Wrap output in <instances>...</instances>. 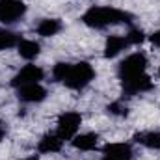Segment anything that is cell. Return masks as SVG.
<instances>
[{
  "mask_svg": "<svg viewBox=\"0 0 160 160\" xmlns=\"http://www.w3.org/2000/svg\"><path fill=\"white\" fill-rule=\"evenodd\" d=\"M43 77H45V73H43L41 67H38V65H24L13 77L11 86L13 88H21V86H26V84H36V82L43 80Z\"/></svg>",
  "mask_w": 160,
  "mask_h": 160,
  "instance_id": "obj_7",
  "label": "cell"
},
{
  "mask_svg": "<svg viewBox=\"0 0 160 160\" xmlns=\"http://www.w3.org/2000/svg\"><path fill=\"white\" fill-rule=\"evenodd\" d=\"M24 160H39V157L38 155H32V157H28V158H24Z\"/></svg>",
  "mask_w": 160,
  "mask_h": 160,
  "instance_id": "obj_22",
  "label": "cell"
},
{
  "mask_svg": "<svg viewBox=\"0 0 160 160\" xmlns=\"http://www.w3.org/2000/svg\"><path fill=\"white\" fill-rule=\"evenodd\" d=\"M130 19H132L130 13L121 11L118 8H110V6L89 8L82 15L84 24H88L89 28H97V30H102L106 26H114V24H119V22H130Z\"/></svg>",
  "mask_w": 160,
  "mask_h": 160,
  "instance_id": "obj_1",
  "label": "cell"
},
{
  "mask_svg": "<svg viewBox=\"0 0 160 160\" xmlns=\"http://www.w3.org/2000/svg\"><path fill=\"white\" fill-rule=\"evenodd\" d=\"M80 123H82V116L78 112H65L58 118V130L56 134L65 142V140H73L77 136L80 128Z\"/></svg>",
  "mask_w": 160,
  "mask_h": 160,
  "instance_id": "obj_4",
  "label": "cell"
},
{
  "mask_svg": "<svg viewBox=\"0 0 160 160\" xmlns=\"http://www.w3.org/2000/svg\"><path fill=\"white\" fill-rule=\"evenodd\" d=\"M108 112L110 114H114V116H127L128 114V108L123 104V102H112V104H108Z\"/></svg>",
  "mask_w": 160,
  "mask_h": 160,
  "instance_id": "obj_19",
  "label": "cell"
},
{
  "mask_svg": "<svg viewBox=\"0 0 160 160\" xmlns=\"http://www.w3.org/2000/svg\"><path fill=\"white\" fill-rule=\"evenodd\" d=\"M151 41H153V45H157L160 48V32H155V34L151 36Z\"/></svg>",
  "mask_w": 160,
  "mask_h": 160,
  "instance_id": "obj_20",
  "label": "cell"
},
{
  "mask_svg": "<svg viewBox=\"0 0 160 160\" xmlns=\"http://www.w3.org/2000/svg\"><path fill=\"white\" fill-rule=\"evenodd\" d=\"M97 142H99V136L93 134V132H86V134H77L71 143L73 147H77L80 151H93L97 147Z\"/></svg>",
  "mask_w": 160,
  "mask_h": 160,
  "instance_id": "obj_12",
  "label": "cell"
},
{
  "mask_svg": "<svg viewBox=\"0 0 160 160\" xmlns=\"http://www.w3.org/2000/svg\"><path fill=\"white\" fill-rule=\"evenodd\" d=\"M127 39L130 45H138V43H142V41L145 39V34L140 30V28H132L128 34H127Z\"/></svg>",
  "mask_w": 160,
  "mask_h": 160,
  "instance_id": "obj_18",
  "label": "cell"
},
{
  "mask_svg": "<svg viewBox=\"0 0 160 160\" xmlns=\"http://www.w3.org/2000/svg\"><path fill=\"white\" fill-rule=\"evenodd\" d=\"M69 65H71V63H65V62L56 63V65H54V69H52V77H54V80L63 82L65 75H67V71H69Z\"/></svg>",
  "mask_w": 160,
  "mask_h": 160,
  "instance_id": "obj_17",
  "label": "cell"
},
{
  "mask_svg": "<svg viewBox=\"0 0 160 160\" xmlns=\"http://www.w3.org/2000/svg\"><path fill=\"white\" fill-rule=\"evenodd\" d=\"M26 13V4L22 0H0V22L13 24Z\"/></svg>",
  "mask_w": 160,
  "mask_h": 160,
  "instance_id": "obj_5",
  "label": "cell"
},
{
  "mask_svg": "<svg viewBox=\"0 0 160 160\" xmlns=\"http://www.w3.org/2000/svg\"><path fill=\"white\" fill-rule=\"evenodd\" d=\"M4 136H6V125L0 121V140H4Z\"/></svg>",
  "mask_w": 160,
  "mask_h": 160,
  "instance_id": "obj_21",
  "label": "cell"
},
{
  "mask_svg": "<svg viewBox=\"0 0 160 160\" xmlns=\"http://www.w3.org/2000/svg\"><path fill=\"white\" fill-rule=\"evenodd\" d=\"M102 160H112V158H106V157H104V158H102Z\"/></svg>",
  "mask_w": 160,
  "mask_h": 160,
  "instance_id": "obj_23",
  "label": "cell"
},
{
  "mask_svg": "<svg viewBox=\"0 0 160 160\" xmlns=\"http://www.w3.org/2000/svg\"><path fill=\"white\" fill-rule=\"evenodd\" d=\"M19 36L9 32V30H0V50H6V48H11L15 45H19Z\"/></svg>",
  "mask_w": 160,
  "mask_h": 160,
  "instance_id": "obj_16",
  "label": "cell"
},
{
  "mask_svg": "<svg viewBox=\"0 0 160 160\" xmlns=\"http://www.w3.org/2000/svg\"><path fill=\"white\" fill-rule=\"evenodd\" d=\"M121 84H123V93L128 95V97L138 95V93H143V91H149L153 88V80L149 78V75H145V73L121 80Z\"/></svg>",
  "mask_w": 160,
  "mask_h": 160,
  "instance_id": "obj_6",
  "label": "cell"
},
{
  "mask_svg": "<svg viewBox=\"0 0 160 160\" xmlns=\"http://www.w3.org/2000/svg\"><path fill=\"white\" fill-rule=\"evenodd\" d=\"M130 43L127 39V36H110L106 39V47H104V56L106 58H116L121 50H125Z\"/></svg>",
  "mask_w": 160,
  "mask_h": 160,
  "instance_id": "obj_11",
  "label": "cell"
},
{
  "mask_svg": "<svg viewBox=\"0 0 160 160\" xmlns=\"http://www.w3.org/2000/svg\"><path fill=\"white\" fill-rule=\"evenodd\" d=\"M17 95L22 102H41L45 97H47V89L39 86V82L36 84H26V86H21L17 88Z\"/></svg>",
  "mask_w": 160,
  "mask_h": 160,
  "instance_id": "obj_8",
  "label": "cell"
},
{
  "mask_svg": "<svg viewBox=\"0 0 160 160\" xmlns=\"http://www.w3.org/2000/svg\"><path fill=\"white\" fill-rule=\"evenodd\" d=\"M38 34L43 36V38H52L56 36L60 30H62V22L58 19H43L39 24H38Z\"/></svg>",
  "mask_w": 160,
  "mask_h": 160,
  "instance_id": "obj_14",
  "label": "cell"
},
{
  "mask_svg": "<svg viewBox=\"0 0 160 160\" xmlns=\"http://www.w3.org/2000/svg\"><path fill=\"white\" fill-rule=\"evenodd\" d=\"M62 143H63V140H62L56 132H48V134H45L39 140L38 151H39V153H56V151L62 149Z\"/></svg>",
  "mask_w": 160,
  "mask_h": 160,
  "instance_id": "obj_10",
  "label": "cell"
},
{
  "mask_svg": "<svg viewBox=\"0 0 160 160\" xmlns=\"http://www.w3.org/2000/svg\"><path fill=\"white\" fill-rule=\"evenodd\" d=\"M17 48H19V54L24 60H34L39 54L41 47H39V43H36V41H32V39H21L19 45H17Z\"/></svg>",
  "mask_w": 160,
  "mask_h": 160,
  "instance_id": "obj_15",
  "label": "cell"
},
{
  "mask_svg": "<svg viewBox=\"0 0 160 160\" xmlns=\"http://www.w3.org/2000/svg\"><path fill=\"white\" fill-rule=\"evenodd\" d=\"M145 67H147L145 54L134 52V54L127 56L119 63V78L125 80V78H130V77H136V75H142V73H145Z\"/></svg>",
  "mask_w": 160,
  "mask_h": 160,
  "instance_id": "obj_3",
  "label": "cell"
},
{
  "mask_svg": "<svg viewBox=\"0 0 160 160\" xmlns=\"http://www.w3.org/2000/svg\"><path fill=\"white\" fill-rule=\"evenodd\" d=\"M95 78V71L88 62H80V63H71L69 71L63 78V84L71 89H84L91 80Z\"/></svg>",
  "mask_w": 160,
  "mask_h": 160,
  "instance_id": "obj_2",
  "label": "cell"
},
{
  "mask_svg": "<svg viewBox=\"0 0 160 160\" xmlns=\"http://www.w3.org/2000/svg\"><path fill=\"white\" fill-rule=\"evenodd\" d=\"M158 77H160V69H158Z\"/></svg>",
  "mask_w": 160,
  "mask_h": 160,
  "instance_id": "obj_24",
  "label": "cell"
},
{
  "mask_svg": "<svg viewBox=\"0 0 160 160\" xmlns=\"http://www.w3.org/2000/svg\"><path fill=\"white\" fill-rule=\"evenodd\" d=\"M134 142L147 149H160V132H155V130L138 132V134H134Z\"/></svg>",
  "mask_w": 160,
  "mask_h": 160,
  "instance_id": "obj_13",
  "label": "cell"
},
{
  "mask_svg": "<svg viewBox=\"0 0 160 160\" xmlns=\"http://www.w3.org/2000/svg\"><path fill=\"white\" fill-rule=\"evenodd\" d=\"M102 155L112 160H130L132 149L128 143H108L102 147Z\"/></svg>",
  "mask_w": 160,
  "mask_h": 160,
  "instance_id": "obj_9",
  "label": "cell"
}]
</instances>
